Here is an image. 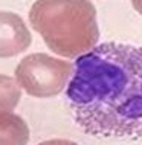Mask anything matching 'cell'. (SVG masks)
Masks as SVG:
<instances>
[{"mask_svg": "<svg viewBox=\"0 0 142 145\" xmlns=\"http://www.w3.org/2000/svg\"><path fill=\"white\" fill-rule=\"evenodd\" d=\"M66 96L82 131L104 139H142V48L102 43L78 57Z\"/></svg>", "mask_w": 142, "mask_h": 145, "instance_id": "6da1fadb", "label": "cell"}, {"mask_svg": "<svg viewBox=\"0 0 142 145\" xmlns=\"http://www.w3.org/2000/svg\"><path fill=\"white\" fill-rule=\"evenodd\" d=\"M32 37L22 20L14 12L0 11V58H9L25 52Z\"/></svg>", "mask_w": 142, "mask_h": 145, "instance_id": "277c9868", "label": "cell"}, {"mask_svg": "<svg viewBox=\"0 0 142 145\" xmlns=\"http://www.w3.org/2000/svg\"><path fill=\"white\" fill-rule=\"evenodd\" d=\"M29 22L47 48L64 58L84 55L99 40L96 9L90 0H37Z\"/></svg>", "mask_w": 142, "mask_h": 145, "instance_id": "7a4b0ae2", "label": "cell"}, {"mask_svg": "<svg viewBox=\"0 0 142 145\" xmlns=\"http://www.w3.org/2000/svg\"><path fill=\"white\" fill-rule=\"evenodd\" d=\"M73 69L69 61L46 54H31L17 64L15 80L27 95L52 98L69 86Z\"/></svg>", "mask_w": 142, "mask_h": 145, "instance_id": "3957f363", "label": "cell"}, {"mask_svg": "<svg viewBox=\"0 0 142 145\" xmlns=\"http://www.w3.org/2000/svg\"><path fill=\"white\" fill-rule=\"evenodd\" d=\"M37 145H80L73 140L69 139H50V140H44V142H40Z\"/></svg>", "mask_w": 142, "mask_h": 145, "instance_id": "52a82bcc", "label": "cell"}, {"mask_svg": "<svg viewBox=\"0 0 142 145\" xmlns=\"http://www.w3.org/2000/svg\"><path fill=\"white\" fill-rule=\"evenodd\" d=\"M20 98L22 92L17 80H12L6 75H0V113L14 110Z\"/></svg>", "mask_w": 142, "mask_h": 145, "instance_id": "8992f818", "label": "cell"}, {"mask_svg": "<svg viewBox=\"0 0 142 145\" xmlns=\"http://www.w3.org/2000/svg\"><path fill=\"white\" fill-rule=\"evenodd\" d=\"M132 5H133V8H135L137 12L142 15V0H132Z\"/></svg>", "mask_w": 142, "mask_h": 145, "instance_id": "ba28073f", "label": "cell"}, {"mask_svg": "<svg viewBox=\"0 0 142 145\" xmlns=\"http://www.w3.org/2000/svg\"><path fill=\"white\" fill-rule=\"evenodd\" d=\"M29 140L27 124L12 112L0 113V145H26Z\"/></svg>", "mask_w": 142, "mask_h": 145, "instance_id": "5b68a950", "label": "cell"}]
</instances>
